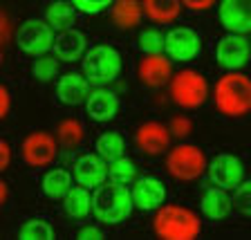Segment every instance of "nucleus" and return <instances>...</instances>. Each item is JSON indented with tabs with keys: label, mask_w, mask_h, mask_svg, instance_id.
<instances>
[{
	"label": "nucleus",
	"mask_w": 251,
	"mask_h": 240,
	"mask_svg": "<svg viewBox=\"0 0 251 240\" xmlns=\"http://www.w3.org/2000/svg\"><path fill=\"white\" fill-rule=\"evenodd\" d=\"M215 108L226 117H242L251 110V79L238 70H229L215 83Z\"/></svg>",
	"instance_id": "1"
},
{
	"label": "nucleus",
	"mask_w": 251,
	"mask_h": 240,
	"mask_svg": "<svg viewBox=\"0 0 251 240\" xmlns=\"http://www.w3.org/2000/svg\"><path fill=\"white\" fill-rule=\"evenodd\" d=\"M135 200H132V191H128L126 184H101L97 187L92 195V213L99 222L105 225H117L121 220L130 215Z\"/></svg>",
	"instance_id": "2"
},
{
	"label": "nucleus",
	"mask_w": 251,
	"mask_h": 240,
	"mask_svg": "<svg viewBox=\"0 0 251 240\" xmlns=\"http://www.w3.org/2000/svg\"><path fill=\"white\" fill-rule=\"evenodd\" d=\"M202 231L198 213H193L186 207L166 204L159 207L155 215V234L166 240H193Z\"/></svg>",
	"instance_id": "3"
},
{
	"label": "nucleus",
	"mask_w": 251,
	"mask_h": 240,
	"mask_svg": "<svg viewBox=\"0 0 251 240\" xmlns=\"http://www.w3.org/2000/svg\"><path fill=\"white\" fill-rule=\"evenodd\" d=\"M209 83L195 70H182L171 79V99L186 110H195L206 101Z\"/></svg>",
	"instance_id": "4"
},
{
	"label": "nucleus",
	"mask_w": 251,
	"mask_h": 240,
	"mask_svg": "<svg viewBox=\"0 0 251 240\" xmlns=\"http://www.w3.org/2000/svg\"><path fill=\"white\" fill-rule=\"evenodd\" d=\"M121 70V56L115 47L97 45L88 50L83 56V74L90 79V83H110L115 81Z\"/></svg>",
	"instance_id": "5"
},
{
	"label": "nucleus",
	"mask_w": 251,
	"mask_h": 240,
	"mask_svg": "<svg viewBox=\"0 0 251 240\" xmlns=\"http://www.w3.org/2000/svg\"><path fill=\"white\" fill-rule=\"evenodd\" d=\"M166 168L175 180L179 182H191L198 180L206 168V157H204L202 148L193 146V144H179L175 146L166 157Z\"/></svg>",
	"instance_id": "6"
},
{
	"label": "nucleus",
	"mask_w": 251,
	"mask_h": 240,
	"mask_svg": "<svg viewBox=\"0 0 251 240\" xmlns=\"http://www.w3.org/2000/svg\"><path fill=\"white\" fill-rule=\"evenodd\" d=\"M54 27L47 21H31L23 23L18 29V47L29 56H43L54 47Z\"/></svg>",
	"instance_id": "7"
},
{
	"label": "nucleus",
	"mask_w": 251,
	"mask_h": 240,
	"mask_svg": "<svg viewBox=\"0 0 251 240\" xmlns=\"http://www.w3.org/2000/svg\"><path fill=\"white\" fill-rule=\"evenodd\" d=\"M58 139H54L50 133H31L25 137L21 146L23 162L29 166H47L56 160Z\"/></svg>",
	"instance_id": "8"
},
{
	"label": "nucleus",
	"mask_w": 251,
	"mask_h": 240,
	"mask_svg": "<svg viewBox=\"0 0 251 240\" xmlns=\"http://www.w3.org/2000/svg\"><path fill=\"white\" fill-rule=\"evenodd\" d=\"M245 178V166L231 153H220L209 164V180L220 188H238Z\"/></svg>",
	"instance_id": "9"
},
{
	"label": "nucleus",
	"mask_w": 251,
	"mask_h": 240,
	"mask_svg": "<svg viewBox=\"0 0 251 240\" xmlns=\"http://www.w3.org/2000/svg\"><path fill=\"white\" fill-rule=\"evenodd\" d=\"M202 50V41H200L198 31L191 27H175L166 34V50L168 58L173 61H193Z\"/></svg>",
	"instance_id": "10"
},
{
	"label": "nucleus",
	"mask_w": 251,
	"mask_h": 240,
	"mask_svg": "<svg viewBox=\"0 0 251 240\" xmlns=\"http://www.w3.org/2000/svg\"><path fill=\"white\" fill-rule=\"evenodd\" d=\"M249 54H251V43L247 41L242 34H238V31H231V34L222 36L218 47H215L218 63L226 70L242 68V65L249 61Z\"/></svg>",
	"instance_id": "11"
},
{
	"label": "nucleus",
	"mask_w": 251,
	"mask_h": 240,
	"mask_svg": "<svg viewBox=\"0 0 251 240\" xmlns=\"http://www.w3.org/2000/svg\"><path fill=\"white\" fill-rule=\"evenodd\" d=\"M105 162L108 160H103L99 153L97 155H92V153L81 155L74 162V180L85 188L101 187L105 182V178H108V164Z\"/></svg>",
	"instance_id": "12"
},
{
	"label": "nucleus",
	"mask_w": 251,
	"mask_h": 240,
	"mask_svg": "<svg viewBox=\"0 0 251 240\" xmlns=\"http://www.w3.org/2000/svg\"><path fill=\"white\" fill-rule=\"evenodd\" d=\"M220 23L229 31H251V0H220Z\"/></svg>",
	"instance_id": "13"
},
{
	"label": "nucleus",
	"mask_w": 251,
	"mask_h": 240,
	"mask_svg": "<svg viewBox=\"0 0 251 240\" xmlns=\"http://www.w3.org/2000/svg\"><path fill=\"white\" fill-rule=\"evenodd\" d=\"M164 198H166V187L162 184V180L152 178V175H144L141 180H135V187H132L135 207L144 211H155L164 204Z\"/></svg>",
	"instance_id": "14"
},
{
	"label": "nucleus",
	"mask_w": 251,
	"mask_h": 240,
	"mask_svg": "<svg viewBox=\"0 0 251 240\" xmlns=\"http://www.w3.org/2000/svg\"><path fill=\"white\" fill-rule=\"evenodd\" d=\"M135 144L139 151L151 153V155H159L171 144V131H168L166 126L157 124V121H148V124L137 128Z\"/></svg>",
	"instance_id": "15"
},
{
	"label": "nucleus",
	"mask_w": 251,
	"mask_h": 240,
	"mask_svg": "<svg viewBox=\"0 0 251 240\" xmlns=\"http://www.w3.org/2000/svg\"><path fill=\"white\" fill-rule=\"evenodd\" d=\"M56 97L65 106L83 104L90 97V79L85 74H76V72L63 74L56 83Z\"/></svg>",
	"instance_id": "16"
},
{
	"label": "nucleus",
	"mask_w": 251,
	"mask_h": 240,
	"mask_svg": "<svg viewBox=\"0 0 251 240\" xmlns=\"http://www.w3.org/2000/svg\"><path fill=\"white\" fill-rule=\"evenodd\" d=\"M139 79L148 88H159V85L168 83L173 79L171 58L162 56V54H148L139 63Z\"/></svg>",
	"instance_id": "17"
},
{
	"label": "nucleus",
	"mask_w": 251,
	"mask_h": 240,
	"mask_svg": "<svg viewBox=\"0 0 251 240\" xmlns=\"http://www.w3.org/2000/svg\"><path fill=\"white\" fill-rule=\"evenodd\" d=\"M85 110L94 121L103 124V121H110L117 115L119 99H117V94L112 90H94V92H90L88 101H85Z\"/></svg>",
	"instance_id": "18"
},
{
	"label": "nucleus",
	"mask_w": 251,
	"mask_h": 240,
	"mask_svg": "<svg viewBox=\"0 0 251 240\" xmlns=\"http://www.w3.org/2000/svg\"><path fill=\"white\" fill-rule=\"evenodd\" d=\"M54 54L61 61H78L85 54V36L81 31L74 29H63L56 38H54Z\"/></svg>",
	"instance_id": "19"
},
{
	"label": "nucleus",
	"mask_w": 251,
	"mask_h": 240,
	"mask_svg": "<svg viewBox=\"0 0 251 240\" xmlns=\"http://www.w3.org/2000/svg\"><path fill=\"white\" fill-rule=\"evenodd\" d=\"M226 188H209L204 191L202 202H200V209L209 220H225L231 213V198L225 193Z\"/></svg>",
	"instance_id": "20"
},
{
	"label": "nucleus",
	"mask_w": 251,
	"mask_h": 240,
	"mask_svg": "<svg viewBox=\"0 0 251 240\" xmlns=\"http://www.w3.org/2000/svg\"><path fill=\"white\" fill-rule=\"evenodd\" d=\"M182 5V0H144V14L155 23H173Z\"/></svg>",
	"instance_id": "21"
},
{
	"label": "nucleus",
	"mask_w": 251,
	"mask_h": 240,
	"mask_svg": "<svg viewBox=\"0 0 251 240\" xmlns=\"http://www.w3.org/2000/svg\"><path fill=\"white\" fill-rule=\"evenodd\" d=\"M72 188V175L63 168L47 171L43 178V193L52 200H63Z\"/></svg>",
	"instance_id": "22"
},
{
	"label": "nucleus",
	"mask_w": 251,
	"mask_h": 240,
	"mask_svg": "<svg viewBox=\"0 0 251 240\" xmlns=\"http://www.w3.org/2000/svg\"><path fill=\"white\" fill-rule=\"evenodd\" d=\"M63 204H65V213L72 220H83L85 215L92 209V200H90V193L85 191V187H72L70 193L63 198Z\"/></svg>",
	"instance_id": "23"
},
{
	"label": "nucleus",
	"mask_w": 251,
	"mask_h": 240,
	"mask_svg": "<svg viewBox=\"0 0 251 240\" xmlns=\"http://www.w3.org/2000/svg\"><path fill=\"white\" fill-rule=\"evenodd\" d=\"M112 21L124 29H130L141 21V5L139 0H117L112 7Z\"/></svg>",
	"instance_id": "24"
},
{
	"label": "nucleus",
	"mask_w": 251,
	"mask_h": 240,
	"mask_svg": "<svg viewBox=\"0 0 251 240\" xmlns=\"http://www.w3.org/2000/svg\"><path fill=\"white\" fill-rule=\"evenodd\" d=\"M56 139L65 151H74L83 144V126L78 119H63L58 124L56 131Z\"/></svg>",
	"instance_id": "25"
},
{
	"label": "nucleus",
	"mask_w": 251,
	"mask_h": 240,
	"mask_svg": "<svg viewBox=\"0 0 251 240\" xmlns=\"http://www.w3.org/2000/svg\"><path fill=\"white\" fill-rule=\"evenodd\" d=\"M97 153L108 162H115L126 153V141L119 133H103L97 139Z\"/></svg>",
	"instance_id": "26"
},
{
	"label": "nucleus",
	"mask_w": 251,
	"mask_h": 240,
	"mask_svg": "<svg viewBox=\"0 0 251 240\" xmlns=\"http://www.w3.org/2000/svg\"><path fill=\"white\" fill-rule=\"evenodd\" d=\"M45 21L54 27V29H70V25L74 23V9L68 2H54L47 7Z\"/></svg>",
	"instance_id": "27"
},
{
	"label": "nucleus",
	"mask_w": 251,
	"mask_h": 240,
	"mask_svg": "<svg viewBox=\"0 0 251 240\" xmlns=\"http://www.w3.org/2000/svg\"><path fill=\"white\" fill-rule=\"evenodd\" d=\"M108 178H110V182L126 184V187H128V184H132L137 180V168L128 157H119L115 162H110Z\"/></svg>",
	"instance_id": "28"
},
{
	"label": "nucleus",
	"mask_w": 251,
	"mask_h": 240,
	"mask_svg": "<svg viewBox=\"0 0 251 240\" xmlns=\"http://www.w3.org/2000/svg\"><path fill=\"white\" fill-rule=\"evenodd\" d=\"M21 240H52L54 238V229L47 220L34 218L27 220L25 225L21 227Z\"/></svg>",
	"instance_id": "29"
},
{
	"label": "nucleus",
	"mask_w": 251,
	"mask_h": 240,
	"mask_svg": "<svg viewBox=\"0 0 251 240\" xmlns=\"http://www.w3.org/2000/svg\"><path fill=\"white\" fill-rule=\"evenodd\" d=\"M139 47L146 54H162L166 50V36L157 29H144L139 34Z\"/></svg>",
	"instance_id": "30"
},
{
	"label": "nucleus",
	"mask_w": 251,
	"mask_h": 240,
	"mask_svg": "<svg viewBox=\"0 0 251 240\" xmlns=\"http://www.w3.org/2000/svg\"><path fill=\"white\" fill-rule=\"evenodd\" d=\"M233 207H235V211H238V213H242V215H251V180L242 182L240 187L235 188Z\"/></svg>",
	"instance_id": "31"
},
{
	"label": "nucleus",
	"mask_w": 251,
	"mask_h": 240,
	"mask_svg": "<svg viewBox=\"0 0 251 240\" xmlns=\"http://www.w3.org/2000/svg\"><path fill=\"white\" fill-rule=\"evenodd\" d=\"M56 72H58V61L52 56H45V54H43V56L36 58V63H34V77H36L38 81H50V79H54Z\"/></svg>",
	"instance_id": "32"
},
{
	"label": "nucleus",
	"mask_w": 251,
	"mask_h": 240,
	"mask_svg": "<svg viewBox=\"0 0 251 240\" xmlns=\"http://www.w3.org/2000/svg\"><path fill=\"white\" fill-rule=\"evenodd\" d=\"M72 5L85 14H99L112 5V0H72Z\"/></svg>",
	"instance_id": "33"
},
{
	"label": "nucleus",
	"mask_w": 251,
	"mask_h": 240,
	"mask_svg": "<svg viewBox=\"0 0 251 240\" xmlns=\"http://www.w3.org/2000/svg\"><path fill=\"white\" fill-rule=\"evenodd\" d=\"M171 133L175 137H186L188 133H191V119H188V117H182V115L173 117L171 119Z\"/></svg>",
	"instance_id": "34"
},
{
	"label": "nucleus",
	"mask_w": 251,
	"mask_h": 240,
	"mask_svg": "<svg viewBox=\"0 0 251 240\" xmlns=\"http://www.w3.org/2000/svg\"><path fill=\"white\" fill-rule=\"evenodd\" d=\"M101 238H103V234L99 231V227L94 225H88L78 231V240H101Z\"/></svg>",
	"instance_id": "35"
},
{
	"label": "nucleus",
	"mask_w": 251,
	"mask_h": 240,
	"mask_svg": "<svg viewBox=\"0 0 251 240\" xmlns=\"http://www.w3.org/2000/svg\"><path fill=\"white\" fill-rule=\"evenodd\" d=\"M182 2H184V7H188V9H193V11H204L215 5V0H182Z\"/></svg>",
	"instance_id": "36"
},
{
	"label": "nucleus",
	"mask_w": 251,
	"mask_h": 240,
	"mask_svg": "<svg viewBox=\"0 0 251 240\" xmlns=\"http://www.w3.org/2000/svg\"><path fill=\"white\" fill-rule=\"evenodd\" d=\"M9 112V90L2 85L0 88V117H7Z\"/></svg>",
	"instance_id": "37"
},
{
	"label": "nucleus",
	"mask_w": 251,
	"mask_h": 240,
	"mask_svg": "<svg viewBox=\"0 0 251 240\" xmlns=\"http://www.w3.org/2000/svg\"><path fill=\"white\" fill-rule=\"evenodd\" d=\"M7 166H9V144L0 141V168L5 171Z\"/></svg>",
	"instance_id": "38"
},
{
	"label": "nucleus",
	"mask_w": 251,
	"mask_h": 240,
	"mask_svg": "<svg viewBox=\"0 0 251 240\" xmlns=\"http://www.w3.org/2000/svg\"><path fill=\"white\" fill-rule=\"evenodd\" d=\"M0 21H2V45H7L9 43V18H7V14L0 16Z\"/></svg>",
	"instance_id": "39"
},
{
	"label": "nucleus",
	"mask_w": 251,
	"mask_h": 240,
	"mask_svg": "<svg viewBox=\"0 0 251 240\" xmlns=\"http://www.w3.org/2000/svg\"><path fill=\"white\" fill-rule=\"evenodd\" d=\"M0 193H2V195H0V202L5 204V202H7V184H5V182L0 184Z\"/></svg>",
	"instance_id": "40"
}]
</instances>
